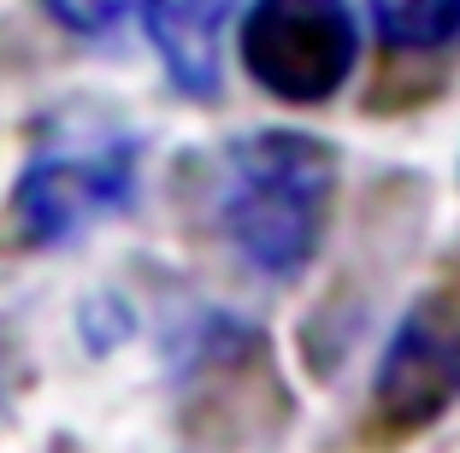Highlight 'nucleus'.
<instances>
[{"mask_svg":"<svg viewBox=\"0 0 460 453\" xmlns=\"http://www.w3.org/2000/svg\"><path fill=\"white\" fill-rule=\"evenodd\" d=\"M342 153L313 130H248L218 153L213 213L254 277L296 283L319 259Z\"/></svg>","mask_w":460,"mask_h":453,"instance_id":"1","label":"nucleus"},{"mask_svg":"<svg viewBox=\"0 0 460 453\" xmlns=\"http://www.w3.org/2000/svg\"><path fill=\"white\" fill-rule=\"evenodd\" d=\"M177 395V436L201 448H248L296 424L271 342L254 318L225 307H195L165 347Z\"/></svg>","mask_w":460,"mask_h":453,"instance_id":"2","label":"nucleus"},{"mask_svg":"<svg viewBox=\"0 0 460 453\" xmlns=\"http://www.w3.org/2000/svg\"><path fill=\"white\" fill-rule=\"evenodd\" d=\"M142 195V135L101 130L66 135L30 153L13 183L6 218L18 248H71L89 230L124 218Z\"/></svg>","mask_w":460,"mask_h":453,"instance_id":"3","label":"nucleus"},{"mask_svg":"<svg viewBox=\"0 0 460 453\" xmlns=\"http://www.w3.org/2000/svg\"><path fill=\"white\" fill-rule=\"evenodd\" d=\"M460 406V271L437 277L413 307L395 318L390 342L372 371L366 436L413 441L437 430Z\"/></svg>","mask_w":460,"mask_h":453,"instance_id":"4","label":"nucleus"},{"mask_svg":"<svg viewBox=\"0 0 460 453\" xmlns=\"http://www.w3.org/2000/svg\"><path fill=\"white\" fill-rule=\"evenodd\" d=\"M236 59L271 100L325 107L360 65V18L349 0H248Z\"/></svg>","mask_w":460,"mask_h":453,"instance_id":"5","label":"nucleus"},{"mask_svg":"<svg viewBox=\"0 0 460 453\" xmlns=\"http://www.w3.org/2000/svg\"><path fill=\"white\" fill-rule=\"evenodd\" d=\"M248 0H142V30L183 100H218L225 89V24Z\"/></svg>","mask_w":460,"mask_h":453,"instance_id":"6","label":"nucleus"},{"mask_svg":"<svg viewBox=\"0 0 460 453\" xmlns=\"http://www.w3.org/2000/svg\"><path fill=\"white\" fill-rule=\"evenodd\" d=\"M384 54H455L460 0H366Z\"/></svg>","mask_w":460,"mask_h":453,"instance_id":"7","label":"nucleus"},{"mask_svg":"<svg viewBox=\"0 0 460 453\" xmlns=\"http://www.w3.org/2000/svg\"><path fill=\"white\" fill-rule=\"evenodd\" d=\"M448 59L455 54H384L366 89V112H413L431 107L448 89Z\"/></svg>","mask_w":460,"mask_h":453,"instance_id":"8","label":"nucleus"},{"mask_svg":"<svg viewBox=\"0 0 460 453\" xmlns=\"http://www.w3.org/2000/svg\"><path fill=\"white\" fill-rule=\"evenodd\" d=\"M124 6H130V0H48V13H54L71 36H107L124 18Z\"/></svg>","mask_w":460,"mask_h":453,"instance_id":"9","label":"nucleus"}]
</instances>
